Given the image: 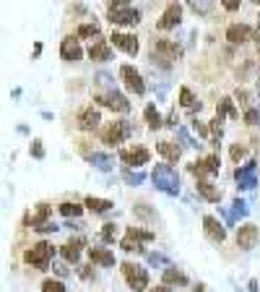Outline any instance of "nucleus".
Instances as JSON below:
<instances>
[{"instance_id":"1","label":"nucleus","mask_w":260,"mask_h":292,"mask_svg":"<svg viewBox=\"0 0 260 292\" xmlns=\"http://www.w3.org/2000/svg\"><path fill=\"white\" fill-rule=\"evenodd\" d=\"M151 180H154V185L162 193H167V196H177L180 193V175L169 164H156L154 172H151Z\"/></svg>"},{"instance_id":"2","label":"nucleus","mask_w":260,"mask_h":292,"mask_svg":"<svg viewBox=\"0 0 260 292\" xmlns=\"http://www.w3.org/2000/svg\"><path fill=\"white\" fill-rule=\"evenodd\" d=\"M110 21H112V24L135 26L141 21V13L135 8H130L125 0H117V3H110Z\"/></svg>"},{"instance_id":"3","label":"nucleus","mask_w":260,"mask_h":292,"mask_svg":"<svg viewBox=\"0 0 260 292\" xmlns=\"http://www.w3.org/2000/svg\"><path fill=\"white\" fill-rule=\"evenodd\" d=\"M55 256V248H52L50 243H37L32 251H26V264H32L34 269H39V272H47L50 269V261Z\"/></svg>"},{"instance_id":"4","label":"nucleus","mask_w":260,"mask_h":292,"mask_svg":"<svg viewBox=\"0 0 260 292\" xmlns=\"http://www.w3.org/2000/svg\"><path fill=\"white\" fill-rule=\"evenodd\" d=\"M133 136V125H130L128 120H117V123H110L104 128V133H102V141L107 146H117V144H122L125 138H130Z\"/></svg>"},{"instance_id":"5","label":"nucleus","mask_w":260,"mask_h":292,"mask_svg":"<svg viewBox=\"0 0 260 292\" xmlns=\"http://www.w3.org/2000/svg\"><path fill=\"white\" fill-rule=\"evenodd\" d=\"M122 274H125L130 290H135V292L149 290V272L143 266H138V264H122Z\"/></svg>"},{"instance_id":"6","label":"nucleus","mask_w":260,"mask_h":292,"mask_svg":"<svg viewBox=\"0 0 260 292\" xmlns=\"http://www.w3.org/2000/svg\"><path fill=\"white\" fill-rule=\"evenodd\" d=\"M120 78H122V84H125L128 92H133V94H143V92H146V84H143L141 73L135 71L133 65H122V68H120Z\"/></svg>"},{"instance_id":"7","label":"nucleus","mask_w":260,"mask_h":292,"mask_svg":"<svg viewBox=\"0 0 260 292\" xmlns=\"http://www.w3.org/2000/svg\"><path fill=\"white\" fill-rule=\"evenodd\" d=\"M260 240V230L255 224H242L240 232H237V245H240L242 251H252Z\"/></svg>"},{"instance_id":"8","label":"nucleus","mask_w":260,"mask_h":292,"mask_svg":"<svg viewBox=\"0 0 260 292\" xmlns=\"http://www.w3.org/2000/svg\"><path fill=\"white\" fill-rule=\"evenodd\" d=\"M94 102H99V104H107V107H112L114 112H128L130 110V102L122 97L120 92H107V94H99V97H94Z\"/></svg>"},{"instance_id":"9","label":"nucleus","mask_w":260,"mask_h":292,"mask_svg":"<svg viewBox=\"0 0 260 292\" xmlns=\"http://www.w3.org/2000/svg\"><path fill=\"white\" fill-rule=\"evenodd\" d=\"M120 159L125 162V167H141V164H146L151 159V154L146 152V149H122L120 152Z\"/></svg>"},{"instance_id":"10","label":"nucleus","mask_w":260,"mask_h":292,"mask_svg":"<svg viewBox=\"0 0 260 292\" xmlns=\"http://www.w3.org/2000/svg\"><path fill=\"white\" fill-rule=\"evenodd\" d=\"M81 44H78V37H65L63 44H60V58L68 63H75V60H81Z\"/></svg>"},{"instance_id":"11","label":"nucleus","mask_w":260,"mask_h":292,"mask_svg":"<svg viewBox=\"0 0 260 292\" xmlns=\"http://www.w3.org/2000/svg\"><path fill=\"white\" fill-rule=\"evenodd\" d=\"M110 39H112L114 47H120L122 52H128V55H138V47H141V44H138V39H135L133 34H120V32H114Z\"/></svg>"},{"instance_id":"12","label":"nucleus","mask_w":260,"mask_h":292,"mask_svg":"<svg viewBox=\"0 0 260 292\" xmlns=\"http://www.w3.org/2000/svg\"><path fill=\"white\" fill-rule=\"evenodd\" d=\"M182 21V5L180 3H169L164 11V16L159 19V29H174Z\"/></svg>"},{"instance_id":"13","label":"nucleus","mask_w":260,"mask_h":292,"mask_svg":"<svg viewBox=\"0 0 260 292\" xmlns=\"http://www.w3.org/2000/svg\"><path fill=\"white\" fill-rule=\"evenodd\" d=\"M237 183H240V188H255L258 180H255V162H247L244 167H237L234 172Z\"/></svg>"},{"instance_id":"14","label":"nucleus","mask_w":260,"mask_h":292,"mask_svg":"<svg viewBox=\"0 0 260 292\" xmlns=\"http://www.w3.org/2000/svg\"><path fill=\"white\" fill-rule=\"evenodd\" d=\"M203 227H205V235L211 237L213 243H221L226 237V230H224V224H221L216 216H203Z\"/></svg>"},{"instance_id":"15","label":"nucleus","mask_w":260,"mask_h":292,"mask_svg":"<svg viewBox=\"0 0 260 292\" xmlns=\"http://www.w3.org/2000/svg\"><path fill=\"white\" fill-rule=\"evenodd\" d=\"M99 123H102V115H99L94 107H86L78 115V128L81 131H94V128H99Z\"/></svg>"},{"instance_id":"16","label":"nucleus","mask_w":260,"mask_h":292,"mask_svg":"<svg viewBox=\"0 0 260 292\" xmlns=\"http://www.w3.org/2000/svg\"><path fill=\"white\" fill-rule=\"evenodd\" d=\"M154 52L167 55V60H177V58H182V47H180V44H174V42H169V39H159L154 44Z\"/></svg>"},{"instance_id":"17","label":"nucleus","mask_w":260,"mask_h":292,"mask_svg":"<svg viewBox=\"0 0 260 292\" xmlns=\"http://www.w3.org/2000/svg\"><path fill=\"white\" fill-rule=\"evenodd\" d=\"M250 34H252V29H250V26H244V24H234V26H229V29H226V39H229V42H234V44L247 42V39H250Z\"/></svg>"},{"instance_id":"18","label":"nucleus","mask_w":260,"mask_h":292,"mask_svg":"<svg viewBox=\"0 0 260 292\" xmlns=\"http://www.w3.org/2000/svg\"><path fill=\"white\" fill-rule=\"evenodd\" d=\"M89 58H91V60H96V63H107V60H112V50H110V44H107V42H96V44H91Z\"/></svg>"},{"instance_id":"19","label":"nucleus","mask_w":260,"mask_h":292,"mask_svg":"<svg viewBox=\"0 0 260 292\" xmlns=\"http://www.w3.org/2000/svg\"><path fill=\"white\" fill-rule=\"evenodd\" d=\"M156 152L162 154L167 162H177L182 156V149L177 144H172V141H162V144H156Z\"/></svg>"},{"instance_id":"20","label":"nucleus","mask_w":260,"mask_h":292,"mask_svg":"<svg viewBox=\"0 0 260 292\" xmlns=\"http://www.w3.org/2000/svg\"><path fill=\"white\" fill-rule=\"evenodd\" d=\"M89 258L99 266H114V256L104 248H89Z\"/></svg>"},{"instance_id":"21","label":"nucleus","mask_w":260,"mask_h":292,"mask_svg":"<svg viewBox=\"0 0 260 292\" xmlns=\"http://www.w3.org/2000/svg\"><path fill=\"white\" fill-rule=\"evenodd\" d=\"M83 206H89L91 212H96V214H104V212H110L114 204H112V201H107V198H94V196H89L86 201H83Z\"/></svg>"},{"instance_id":"22","label":"nucleus","mask_w":260,"mask_h":292,"mask_svg":"<svg viewBox=\"0 0 260 292\" xmlns=\"http://www.w3.org/2000/svg\"><path fill=\"white\" fill-rule=\"evenodd\" d=\"M224 115H229V117H234V120H237V117H240V112L234 110V102L229 99V97H224V99L219 102V110H216V120L221 123V117H224Z\"/></svg>"},{"instance_id":"23","label":"nucleus","mask_w":260,"mask_h":292,"mask_svg":"<svg viewBox=\"0 0 260 292\" xmlns=\"http://www.w3.org/2000/svg\"><path fill=\"white\" fill-rule=\"evenodd\" d=\"M198 193H201L205 201H211V204H216L219 196H221V193L213 188V183H208V180H198Z\"/></svg>"},{"instance_id":"24","label":"nucleus","mask_w":260,"mask_h":292,"mask_svg":"<svg viewBox=\"0 0 260 292\" xmlns=\"http://www.w3.org/2000/svg\"><path fill=\"white\" fill-rule=\"evenodd\" d=\"M143 115H146V123H149V128H151V131H156V128H162V125H167V123L162 120V115H159V110L154 107V104H149Z\"/></svg>"},{"instance_id":"25","label":"nucleus","mask_w":260,"mask_h":292,"mask_svg":"<svg viewBox=\"0 0 260 292\" xmlns=\"http://www.w3.org/2000/svg\"><path fill=\"white\" fill-rule=\"evenodd\" d=\"M164 284H187V276L177 272L174 266H169V269H164Z\"/></svg>"},{"instance_id":"26","label":"nucleus","mask_w":260,"mask_h":292,"mask_svg":"<svg viewBox=\"0 0 260 292\" xmlns=\"http://www.w3.org/2000/svg\"><path fill=\"white\" fill-rule=\"evenodd\" d=\"M120 248L125 253H133V251H143V243L138 240V237H133V235H128V232H125V237L120 240Z\"/></svg>"},{"instance_id":"27","label":"nucleus","mask_w":260,"mask_h":292,"mask_svg":"<svg viewBox=\"0 0 260 292\" xmlns=\"http://www.w3.org/2000/svg\"><path fill=\"white\" fill-rule=\"evenodd\" d=\"M91 164L107 172V170H112V156H110V154H102V152H96V154H91Z\"/></svg>"},{"instance_id":"28","label":"nucleus","mask_w":260,"mask_h":292,"mask_svg":"<svg viewBox=\"0 0 260 292\" xmlns=\"http://www.w3.org/2000/svg\"><path fill=\"white\" fill-rule=\"evenodd\" d=\"M60 253H63V258L68 261V264H78V256H81L78 245H63V248H60Z\"/></svg>"},{"instance_id":"29","label":"nucleus","mask_w":260,"mask_h":292,"mask_svg":"<svg viewBox=\"0 0 260 292\" xmlns=\"http://www.w3.org/2000/svg\"><path fill=\"white\" fill-rule=\"evenodd\" d=\"M122 180L125 183H130V185H141L143 180H146V175H143V172H133V170H122Z\"/></svg>"},{"instance_id":"30","label":"nucleus","mask_w":260,"mask_h":292,"mask_svg":"<svg viewBox=\"0 0 260 292\" xmlns=\"http://www.w3.org/2000/svg\"><path fill=\"white\" fill-rule=\"evenodd\" d=\"M247 204H244L242 198H234V204H232V216H229V222H234L237 216H247Z\"/></svg>"},{"instance_id":"31","label":"nucleus","mask_w":260,"mask_h":292,"mask_svg":"<svg viewBox=\"0 0 260 292\" xmlns=\"http://www.w3.org/2000/svg\"><path fill=\"white\" fill-rule=\"evenodd\" d=\"M78 37L81 39H94V37H99V26L96 24H81L78 26Z\"/></svg>"},{"instance_id":"32","label":"nucleus","mask_w":260,"mask_h":292,"mask_svg":"<svg viewBox=\"0 0 260 292\" xmlns=\"http://www.w3.org/2000/svg\"><path fill=\"white\" fill-rule=\"evenodd\" d=\"M180 104H182V107H190V110L195 107V97H193V92H190L187 86L180 89Z\"/></svg>"},{"instance_id":"33","label":"nucleus","mask_w":260,"mask_h":292,"mask_svg":"<svg viewBox=\"0 0 260 292\" xmlns=\"http://www.w3.org/2000/svg\"><path fill=\"white\" fill-rule=\"evenodd\" d=\"M60 214H63V216H81L83 206H78V204H60Z\"/></svg>"},{"instance_id":"34","label":"nucleus","mask_w":260,"mask_h":292,"mask_svg":"<svg viewBox=\"0 0 260 292\" xmlns=\"http://www.w3.org/2000/svg\"><path fill=\"white\" fill-rule=\"evenodd\" d=\"M128 235L138 237L141 243H151V240H154V232H146V230H138V227H128Z\"/></svg>"},{"instance_id":"35","label":"nucleus","mask_w":260,"mask_h":292,"mask_svg":"<svg viewBox=\"0 0 260 292\" xmlns=\"http://www.w3.org/2000/svg\"><path fill=\"white\" fill-rule=\"evenodd\" d=\"M205 172H208V175H216L219 172V156L216 154H211V156H205Z\"/></svg>"},{"instance_id":"36","label":"nucleus","mask_w":260,"mask_h":292,"mask_svg":"<svg viewBox=\"0 0 260 292\" xmlns=\"http://www.w3.org/2000/svg\"><path fill=\"white\" fill-rule=\"evenodd\" d=\"M114 237H117V227H114V224H104V230H102V240H104V243H112Z\"/></svg>"},{"instance_id":"37","label":"nucleus","mask_w":260,"mask_h":292,"mask_svg":"<svg viewBox=\"0 0 260 292\" xmlns=\"http://www.w3.org/2000/svg\"><path fill=\"white\" fill-rule=\"evenodd\" d=\"M42 292H65V284L63 282H52V279H47L42 284Z\"/></svg>"},{"instance_id":"38","label":"nucleus","mask_w":260,"mask_h":292,"mask_svg":"<svg viewBox=\"0 0 260 292\" xmlns=\"http://www.w3.org/2000/svg\"><path fill=\"white\" fill-rule=\"evenodd\" d=\"M149 264H154V266H167V269H169V258L162 256V253H151V256H149Z\"/></svg>"},{"instance_id":"39","label":"nucleus","mask_w":260,"mask_h":292,"mask_svg":"<svg viewBox=\"0 0 260 292\" xmlns=\"http://www.w3.org/2000/svg\"><path fill=\"white\" fill-rule=\"evenodd\" d=\"M177 136H180V141H182L185 146H193V149H198V146H201L198 141H193V138L187 136V131H185V128H177Z\"/></svg>"},{"instance_id":"40","label":"nucleus","mask_w":260,"mask_h":292,"mask_svg":"<svg viewBox=\"0 0 260 292\" xmlns=\"http://www.w3.org/2000/svg\"><path fill=\"white\" fill-rule=\"evenodd\" d=\"M187 170L193 172V175H198V177H201V175H208V172H205V162H193Z\"/></svg>"},{"instance_id":"41","label":"nucleus","mask_w":260,"mask_h":292,"mask_svg":"<svg viewBox=\"0 0 260 292\" xmlns=\"http://www.w3.org/2000/svg\"><path fill=\"white\" fill-rule=\"evenodd\" d=\"M260 120V112L258 110H247V112H244V123H247V125H255Z\"/></svg>"},{"instance_id":"42","label":"nucleus","mask_w":260,"mask_h":292,"mask_svg":"<svg viewBox=\"0 0 260 292\" xmlns=\"http://www.w3.org/2000/svg\"><path fill=\"white\" fill-rule=\"evenodd\" d=\"M229 154H232V159H234V162H240V159H242V156L247 154V152H244V146L234 144V146H232V152H229Z\"/></svg>"},{"instance_id":"43","label":"nucleus","mask_w":260,"mask_h":292,"mask_svg":"<svg viewBox=\"0 0 260 292\" xmlns=\"http://www.w3.org/2000/svg\"><path fill=\"white\" fill-rule=\"evenodd\" d=\"M32 154L37 156V159H42V156H44V149H42V141H34V144H32Z\"/></svg>"},{"instance_id":"44","label":"nucleus","mask_w":260,"mask_h":292,"mask_svg":"<svg viewBox=\"0 0 260 292\" xmlns=\"http://www.w3.org/2000/svg\"><path fill=\"white\" fill-rule=\"evenodd\" d=\"M190 8H193L195 13H205V11L211 8V5H208V3H190Z\"/></svg>"},{"instance_id":"45","label":"nucleus","mask_w":260,"mask_h":292,"mask_svg":"<svg viewBox=\"0 0 260 292\" xmlns=\"http://www.w3.org/2000/svg\"><path fill=\"white\" fill-rule=\"evenodd\" d=\"M193 128H195L198 133H201V136H208V128H205L203 123H193Z\"/></svg>"},{"instance_id":"46","label":"nucleus","mask_w":260,"mask_h":292,"mask_svg":"<svg viewBox=\"0 0 260 292\" xmlns=\"http://www.w3.org/2000/svg\"><path fill=\"white\" fill-rule=\"evenodd\" d=\"M221 5H224L226 11H237V8H240V3H234V0H226V3H221Z\"/></svg>"},{"instance_id":"47","label":"nucleus","mask_w":260,"mask_h":292,"mask_svg":"<svg viewBox=\"0 0 260 292\" xmlns=\"http://www.w3.org/2000/svg\"><path fill=\"white\" fill-rule=\"evenodd\" d=\"M52 269L57 272V276H68V269L65 266H52Z\"/></svg>"},{"instance_id":"48","label":"nucleus","mask_w":260,"mask_h":292,"mask_svg":"<svg viewBox=\"0 0 260 292\" xmlns=\"http://www.w3.org/2000/svg\"><path fill=\"white\" fill-rule=\"evenodd\" d=\"M149 292H174V290H169L167 284H162V287H154V290H149Z\"/></svg>"},{"instance_id":"49","label":"nucleus","mask_w":260,"mask_h":292,"mask_svg":"<svg viewBox=\"0 0 260 292\" xmlns=\"http://www.w3.org/2000/svg\"><path fill=\"white\" fill-rule=\"evenodd\" d=\"M237 99H242V104H247V92H237Z\"/></svg>"},{"instance_id":"50","label":"nucleus","mask_w":260,"mask_h":292,"mask_svg":"<svg viewBox=\"0 0 260 292\" xmlns=\"http://www.w3.org/2000/svg\"><path fill=\"white\" fill-rule=\"evenodd\" d=\"M193 292H203V287H201V284H198V287H195V290H193Z\"/></svg>"}]
</instances>
